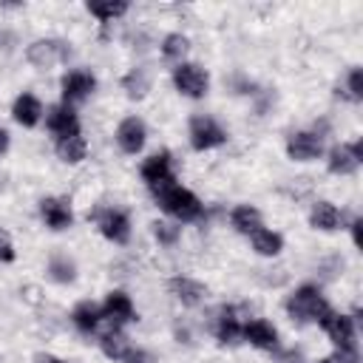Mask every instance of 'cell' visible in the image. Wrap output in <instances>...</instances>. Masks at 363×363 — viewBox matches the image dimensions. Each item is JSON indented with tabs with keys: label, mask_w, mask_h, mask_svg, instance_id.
I'll return each instance as SVG.
<instances>
[{
	"label": "cell",
	"mask_w": 363,
	"mask_h": 363,
	"mask_svg": "<svg viewBox=\"0 0 363 363\" xmlns=\"http://www.w3.org/2000/svg\"><path fill=\"white\" fill-rule=\"evenodd\" d=\"M156 196V201H159V207L167 213V216H173L176 221H196V218H201V201L187 190V187H182V184H167V187H162V190H156L153 193Z\"/></svg>",
	"instance_id": "1"
},
{
	"label": "cell",
	"mask_w": 363,
	"mask_h": 363,
	"mask_svg": "<svg viewBox=\"0 0 363 363\" xmlns=\"http://www.w3.org/2000/svg\"><path fill=\"white\" fill-rule=\"evenodd\" d=\"M286 312L295 323H318L326 312H329V303L326 298L320 295L318 286H298L289 298H286Z\"/></svg>",
	"instance_id": "2"
},
{
	"label": "cell",
	"mask_w": 363,
	"mask_h": 363,
	"mask_svg": "<svg viewBox=\"0 0 363 363\" xmlns=\"http://www.w3.org/2000/svg\"><path fill=\"white\" fill-rule=\"evenodd\" d=\"M173 85H176L179 94H184L190 99H201L207 94V88H210V77L196 62H179L173 68Z\"/></svg>",
	"instance_id": "3"
},
{
	"label": "cell",
	"mask_w": 363,
	"mask_h": 363,
	"mask_svg": "<svg viewBox=\"0 0 363 363\" xmlns=\"http://www.w3.org/2000/svg\"><path fill=\"white\" fill-rule=\"evenodd\" d=\"M227 142L224 128L210 116H193L190 119V145L193 150H213Z\"/></svg>",
	"instance_id": "4"
},
{
	"label": "cell",
	"mask_w": 363,
	"mask_h": 363,
	"mask_svg": "<svg viewBox=\"0 0 363 363\" xmlns=\"http://www.w3.org/2000/svg\"><path fill=\"white\" fill-rule=\"evenodd\" d=\"M96 88V79L91 71L85 68H74L60 79V91H62V105H77L82 99H88Z\"/></svg>",
	"instance_id": "5"
},
{
	"label": "cell",
	"mask_w": 363,
	"mask_h": 363,
	"mask_svg": "<svg viewBox=\"0 0 363 363\" xmlns=\"http://www.w3.org/2000/svg\"><path fill=\"white\" fill-rule=\"evenodd\" d=\"M139 173H142V182H145V184H147L153 193L176 182L173 167H170V153H167V150L147 156V159L142 162V170H139Z\"/></svg>",
	"instance_id": "6"
},
{
	"label": "cell",
	"mask_w": 363,
	"mask_h": 363,
	"mask_svg": "<svg viewBox=\"0 0 363 363\" xmlns=\"http://www.w3.org/2000/svg\"><path fill=\"white\" fill-rule=\"evenodd\" d=\"M26 57H28V62L37 65V68H51V65H57V62H65V60L71 57V48H68V43H62V40H37V43L28 45Z\"/></svg>",
	"instance_id": "7"
},
{
	"label": "cell",
	"mask_w": 363,
	"mask_h": 363,
	"mask_svg": "<svg viewBox=\"0 0 363 363\" xmlns=\"http://www.w3.org/2000/svg\"><path fill=\"white\" fill-rule=\"evenodd\" d=\"M318 326L329 335V340L335 343V349H343V346H357L354 343V318L352 315H340V312H326Z\"/></svg>",
	"instance_id": "8"
},
{
	"label": "cell",
	"mask_w": 363,
	"mask_h": 363,
	"mask_svg": "<svg viewBox=\"0 0 363 363\" xmlns=\"http://www.w3.org/2000/svg\"><path fill=\"white\" fill-rule=\"evenodd\" d=\"M94 221L99 227V233L113 241V244H125L130 238V221L122 210H113V207H105V210H96L94 213Z\"/></svg>",
	"instance_id": "9"
},
{
	"label": "cell",
	"mask_w": 363,
	"mask_h": 363,
	"mask_svg": "<svg viewBox=\"0 0 363 363\" xmlns=\"http://www.w3.org/2000/svg\"><path fill=\"white\" fill-rule=\"evenodd\" d=\"M45 128L57 136V139H68V136H77L79 133V119L74 113L71 105H51L48 113H45Z\"/></svg>",
	"instance_id": "10"
},
{
	"label": "cell",
	"mask_w": 363,
	"mask_h": 363,
	"mask_svg": "<svg viewBox=\"0 0 363 363\" xmlns=\"http://www.w3.org/2000/svg\"><path fill=\"white\" fill-rule=\"evenodd\" d=\"M360 162H363V142L357 139V142H352V145H337V147H332L326 164H329L332 173L349 176V173H354V170L360 167Z\"/></svg>",
	"instance_id": "11"
},
{
	"label": "cell",
	"mask_w": 363,
	"mask_h": 363,
	"mask_svg": "<svg viewBox=\"0 0 363 363\" xmlns=\"http://www.w3.org/2000/svg\"><path fill=\"white\" fill-rule=\"evenodd\" d=\"M286 153L295 162H312V159H318L323 153V142L312 130H298V133H292L286 139Z\"/></svg>",
	"instance_id": "12"
},
{
	"label": "cell",
	"mask_w": 363,
	"mask_h": 363,
	"mask_svg": "<svg viewBox=\"0 0 363 363\" xmlns=\"http://www.w3.org/2000/svg\"><path fill=\"white\" fill-rule=\"evenodd\" d=\"M241 340H247V343L255 346V349L272 352V349L278 346V329H275L269 320L255 318V320H250V323L241 326Z\"/></svg>",
	"instance_id": "13"
},
{
	"label": "cell",
	"mask_w": 363,
	"mask_h": 363,
	"mask_svg": "<svg viewBox=\"0 0 363 363\" xmlns=\"http://www.w3.org/2000/svg\"><path fill=\"white\" fill-rule=\"evenodd\" d=\"M145 136H147V130H145V122L139 116H128L116 128V145L125 153H139L145 147Z\"/></svg>",
	"instance_id": "14"
},
{
	"label": "cell",
	"mask_w": 363,
	"mask_h": 363,
	"mask_svg": "<svg viewBox=\"0 0 363 363\" xmlns=\"http://www.w3.org/2000/svg\"><path fill=\"white\" fill-rule=\"evenodd\" d=\"M40 216H43L45 227H51V230H68L74 221L71 204L65 199H57V196H48L40 201Z\"/></svg>",
	"instance_id": "15"
},
{
	"label": "cell",
	"mask_w": 363,
	"mask_h": 363,
	"mask_svg": "<svg viewBox=\"0 0 363 363\" xmlns=\"http://www.w3.org/2000/svg\"><path fill=\"white\" fill-rule=\"evenodd\" d=\"M102 318H111L113 323H128V320H136V309H133V301L122 292V289H113L108 292L105 303H102Z\"/></svg>",
	"instance_id": "16"
},
{
	"label": "cell",
	"mask_w": 363,
	"mask_h": 363,
	"mask_svg": "<svg viewBox=\"0 0 363 363\" xmlns=\"http://www.w3.org/2000/svg\"><path fill=\"white\" fill-rule=\"evenodd\" d=\"M11 116L23 128H34L40 122V116H43V105H40V99L34 94H20L14 99V105H11Z\"/></svg>",
	"instance_id": "17"
},
{
	"label": "cell",
	"mask_w": 363,
	"mask_h": 363,
	"mask_svg": "<svg viewBox=\"0 0 363 363\" xmlns=\"http://www.w3.org/2000/svg\"><path fill=\"white\" fill-rule=\"evenodd\" d=\"M170 292L184 303V306H199L204 298H207V289L199 284V281H193V278H182V275H176V278H170Z\"/></svg>",
	"instance_id": "18"
},
{
	"label": "cell",
	"mask_w": 363,
	"mask_h": 363,
	"mask_svg": "<svg viewBox=\"0 0 363 363\" xmlns=\"http://www.w3.org/2000/svg\"><path fill=\"white\" fill-rule=\"evenodd\" d=\"M309 224H312L315 230L332 233V230H337V227L343 224V216H340V210H337L332 201H318V204L312 207V213H309Z\"/></svg>",
	"instance_id": "19"
},
{
	"label": "cell",
	"mask_w": 363,
	"mask_h": 363,
	"mask_svg": "<svg viewBox=\"0 0 363 363\" xmlns=\"http://www.w3.org/2000/svg\"><path fill=\"white\" fill-rule=\"evenodd\" d=\"M71 320H74V326H77L79 332H94V329L99 326V320H102V306H96V303H91V301H82V303L74 306Z\"/></svg>",
	"instance_id": "20"
},
{
	"label": "cell",
	"mask_w": 363,
	"mask_h": 363,
	"mask_svg": "<svg viewBox=\"0 0 363 363\" xmlns=\"http://www.w3.org/2000/svg\"><path fill=\"white\" fill-rule=\"evenodd\" d=\"M230 224H233L238 233L252 235L255 230H261V213H258L255 207H250V204H238V207L230 213Z\"/></svg>",
	"instance_id": "21"
},
{
	"label": "cell",
	"mask_w": 363,
	"mask_h": 363,
	"mask_svg": "<svg viewBox=\"0 0 363 363\" xmlns=\"http://www.w3.org/2000/svg\"><path fill=\"white\" fill-rule=\"evenodd\" d=\"M241 320L230 312V309H224L221 315H218V323H216V337H218V343H224V346H233V343H238L241 340Z\"/></svg>",
	"instance_id": "22"
},
{
	"label": "cell",
	"mask_w": 363,
	"mask_h": 363,
	"mask_svg": "<svg viewBox=\"0 0 363 363\" xmlns=\"http://www.w3.org/2000/svg\"><path fill=\"white\" fill-rule=\"evenodd\" d=\"M250 238H252V250H255L258 255H269V258H272V255H278V252L284 250V238H281L278 233H272V230H264V227H261V230H255Z\"/></svg>",
	"instance_id": "23"
},
{
	"label": "cell",
	"mask_w": 363,
	"mask_h": 363,
	"mask_svg": "<svg viewBox=\"0 0 363 363\" xmlns=\"http://www.w3.org/2000/svg\"><path fill=\"white\" fill-rule=\"evenodd\" d=\"M57 153H60V159H62V162L77 164V162H82V159H85L88 145H85V139L77 133V136H68V139H57Z\"/></svg>",
	"instance_id": "24"
},
{
	"label": "cell",
	"mask_w": 363,
	"mask_h": 363,
	"mask_svg": "<svg viewBox=\"0 0 363 363\" xmlns=\"http://www.w3.org/2000/svg\"><path fill=\"white\" fill-rule=\"evenodd\" d=\"M99 349H102V354H105V357H111V360H122V357L128 354L130 343H128V337H125L119 329H113V332L102 335V340H99Z\"/></svg>",
	"instance_id": "25"
},
{
	"label": "cell",
	"mask_w": 363,
	"mask_h": 363,
	"mask_svg": "<svg viewBox=\"0 0 363 363\" xmlns=\"http://www.w3.org/2000/svg\"><path fill=\"white\" fill-rule=\"evenodd\" d=\"M88 11L99 20V23H111V20H116V17H122L125 11H128V3H122V0H105V3H88Z\"/></svg>",
	"instance_id": "26"
},
{
	"label": "cell",
	"mask_w": 363,
	"mask_h": 363,
	"mask_svg": "<svg viewBox=\"0 0 363 363\" xmlns=\"http://www.w3.org/2000/svg\"><path fill=\"white\" fill-rule=\"evenodd\" d=\"M122 88H125V94H128L130 99H142V96L147 94V88H150V79H147V74H145L142 68H133L130 74H125Z\"/></svg>",
	"instance_id": "27"
},
{
	"label": "cell",
	"mask_w": 363,
	"mask_h": 363,
	"mask_svg": "<svg viewBox=\"0 0 363 363\" xmlns=\"http://www.w3.org/2000/svg\"><path fill=\"white\" fill-rule=\"evenodd\" d=\"M187 48H190V40H187L184 34H167L164 43H162L164 60H179V62H182V57L187 54Z\"/></svg>",
	"instance_id": "28"
},
{
	"label": "cell",
	"mask_w": 363,
	"mask_h": 363,
	"mask_svg": "<svg viewBox=\"0 0 363 363\" xmlns=\"http://www.w3.org/2000/svg\"><path fill=\"white\" fill-rule=\"evenodd\" d=\"M48 272H51V278L60 281V284H68V281H74V275H77V269H74V264H71L68 258H51V261H48Z\"/></svg>",
	"instance_id": "29"
},
{
	"label": "cell",
	"mask_w": 363,
	"mask_h": 363,
	"mask_svg": "<svg viewBox=\"0 0 363 363\" xmlns=\"http://www.w3.org/2000/svg\"><path fill=\"white\" fill-rule=\"evenodd\" d=\"M153 235H156L159 244H176L179 227H176V224H167V221H156V224H153Z\"/></svg>",
	"instance_id": "30"
},
{
	"label": "cell",
	"mask_w": 363,
	"mask_h": 363,
	"mask_svg": "<svg viewBox=\"0 0 363 363\" xmlns=\"http://www.w3.org/2000/svg\"><path fill=\"white\" fill-rule=\"evenodd\" d=\"M349 96L352 99H363V74H360V68L349 71Z\"/></svg>",
	"instance_id": "31"
},
{
	"label": "cell",
	"mask_w": 363,
	"mask_h": 363,
	"mask_svg": "<svg viewBox=\"0 0 363 363\" xmlns=\"http://www.w3.org/2000/svg\"><path fill=\"white\" fill-rule=\"evenodd\" d=\"M122 363H156V357L147 349H128V354L122 357Z\"/></svg>",
	"instance_id": "32"
},
{
	"label": "cell",
	"mask_w": 363,
	"mask_h": 363,
	"mask_svg": "<svg viewBox=\"0 0 363 363\" xmlns=\"http://www.w3.org/2000/svg\"><path fill=\"white\" fill-rule=\"evenodd\" d=\"M0 261H14V247H11V238L0 230Z\"/></svg>",
	"instance_id": "33"
},
{
	"label": "cell",
	"mask_w": 363,
	"mask_h": 363,
	"mask_svg": "<svg viewBox=\"0 0 363 363\" xmlns=\"http://www.w3.org/2000/svg\"><path fill=\"white\" fill-rule=\"evenodd\" d=\"M360 224H363L360 218L352 221V238H354V244H360Z\"/></svg>",
	"instance_id": "34"
},
{
	"label": "cell",
	"mask_w": 363,
	"mask_h": 363,
	"mask_svg": "<svg viewBox=\"0 0 363 363\" xmlns=\"http://www.w3.org/2000/svg\"><path fill=\"white\" fill-rule=\"evenodd\" d=\"M34 363H62L60 357H54V354H37L34 357Z\"/></svg>",
	"instance_id": "35"
},
{
	"label": "cell",
	"mask_w": 363,
	"mask_h": 363,
	"mask_svg": "<svg viewBox=\"0 0 363 363\" xmlns=\"http://www.w3.org/2000/svg\"><path fill=\"white\" fill-rule=\"evenodd\" d=\"M6 150H9V133H6L3 128H0V156H3Z\"/></svg>",
	"instance_id": "36"
}]
</instances>
